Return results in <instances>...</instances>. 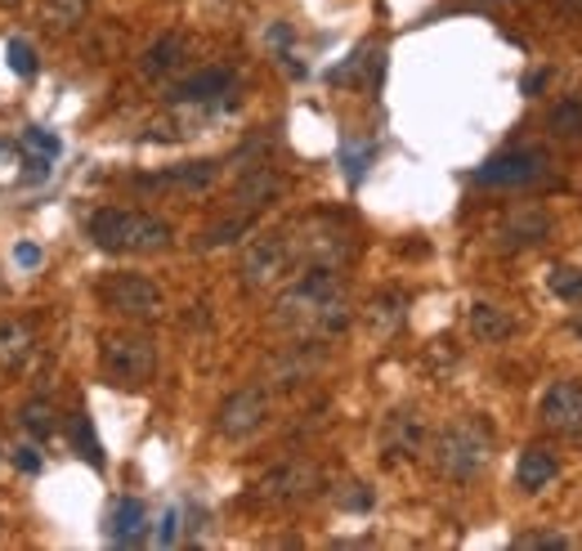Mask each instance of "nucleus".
I'll use <instances>...</instances> for the list:
<instances>
[{
	"label": "nucleus",
	"instance_id": "f257e3e1",
	"mask_svg": "<svg viewBox=\"0 0 582 551\" xmlns=\"http://www.w3.org/2000/svg\"><path fill=\"white\" fill-rule=\"evenodd\" d=\"M274 318L287 333L305 337V341H336L349 323H355V305H349L345 278L331 265H305V274L296 283L283 287Z\"/></svg>",
	"mask_w": 582,
	"mask_h": 551
},
{
	"label": "nucleus",
	"instance_id": "f03ea898",
	"mask_svg": "<svg viewBox=\"0 0 582 551\" xmlns=\"http://www.w3.org/2000/svg\"><path fill=\"white\" fill-rule=\"evenodd\" d=\"M175 229L153 211H126V206H108L90 215V243L112 256H153L166 252Z\"/></svg>",
	"mask_w": 582,
	"mask_h": 551
},
{
	"label": "nucleus",
	"instance_id": "7ed1b4c3",
	"mask_svg": "<svg viewBox=\"0 0 582 551\" xmlns=\"http://www.w3.org/2000/svg\"><path fill=\"white\" fill-rule=\"evenodd\" d=\"M493 458V426L484 417H461V421H448L435 445H430V462L443 480H476Z\"/></svg>",
	"mask_w": 582,
	"mask_h": 551
},
{
	"label": "nucleus",
	"instance_id": "20e7f679",
	"mask_svg": "<svg viewBox=\"0 0 582 551\" xmlns=\"http://www.w3.org/2000/svg\"><path fill=\"white\" fill-rule=\"evenodd\" d=\"M99 364H103V377L112 386L135 390V386L153 381V373H157V346L144 333H112V337H103Z\"/></svg>",
	"mask_w": 582,
	"mask_h": 551
},
{
	"label": "nucleus",
	"instance_id": "39448f33",
	"mask_svg": "<svg viewBox=\"0 0 582 551\" xmlns=\"http://www.w3.org/2000/svg\"><path fill=\"white\" fill-rule=\"evenodd\" d=\"M287 234H292V247H296V265L340 269L349 256H355V238H349V229L331 215H309V220H300V225H292Z\"/></svg>",
	"mask_w": 582,
	"mask_h": 551
},
{
	"label": "nucleus",
	"instance_id": "423d86ee",
	"mask_svg": "<svg viewBox=\"0 0 582 551\" xmlns=\"http://www.w3.org/2000/svg\"><path fill=\"white\" fill-rule=\"evenodd\" d=\"M99 300L116 314V318H131V323H153L166 314V292L144 278V274H112L99 287Z\"/></svg>",
	"mask_w": 582,
	"mask_h": 551
},
{
	"label": "nucleus",
	"instance_id": "0eeeda50",
	"mask_svg": "<svg viewBox=\"0 0 582 551\" xmlns=\"http://www.w3.org/2000/svg\"><path fill=\"white\" fill-rule=\"evenodd\" d=\"M318 467L314 462H305V458H292V462H283V467H274V471H265L261 480H256V489H252V502L256 507H296V502H305V498H314L318 493Z\"/></svg>",
	"mask_w": 582,
	"mask_h": 551
},
{
	"label": "nucleus",
	"instance_id": "6e6552de",
	"mask_svg": "<svg viewBox=\"0 0 582 551\" xmlns=\"http://www.w3.org/2000/svg\"><path fill=\"white\" fill-rule=\"evenodd\" d=\"M292 269H296L292 234H287V229H274V234L252 238V247L243 252V269H238V274H243L247 287H269V283H283Z\"/></svg>",
	"mask_w": 582,
	"mask_h": 551
},
{
	"label": "nucleus",
	"instance_id": "1a4fd4ad",
	"mask_svg": "<svg viewBox=\"0 0 582 551\" xmlns=\"http://www.w3.org/2000/svg\"><path fill=\"white\" fill-rule=\"evenodd\" d=\"M274 412V399L265 386H243V390H233L219 408H215V430L224 439H252Z\"/></svg>",
	"mask_w": 582,
	"mask_h": 551
},
{
	"label": "nucleus",
	"instance_id": "9d476101",
	"mask_svg": "<svg viewBox=\"0 0 582 551\" xmlns=\"http://www.w3.org/2000/svg\"><path fill=\"white\" fill-rule=\"evenodd\" d=\"M551 171V153L542 149H511V153H498L493 162H484L476 171V184L484 188H520V184H533Z\"/></svg>",
	"mask_w": 582,
	"mask_h": 551
},
{
	"label": "nucleus",
	"instance_id": "9b49d317",
	"mask_svg": "<svg viewBox=\"0 0 582 551\" xmlns=\"http://www.w3.org/2000/svg\"><path fill=\"white\" fill-rule=\"evenodd\" d=\"M551 211L538 206V202H524L515 211H507L498 220V229H493V243L498 252H529V247H542L551 238Z\"/></svg>",
	"mask_w": 582,
	"mask_h": 551
},
{
	"label": "nucleus",
	"instance_id": "f8f14e48",
	"mask_svg": "<svg viewBox=\"0 0 582 551\" xmlns=\"http://www.w3.org/2000/svg\"><path fill=\"white\" fill-rule=\"evenodd\" d=\"M538 421H542L551 435L582 439V381H578V377H560V381H551V386L542 390Z\"/></svg>",
	"mask_w": 582,
	"mask_h": 551
},
{
	"label": "nucleus",
	"instance_id": "ddd939ff",
	"mask_svg": "<svg viewBox=\"0 0 582 551\" xmlns=\"http://www.w3.org/2000/svg\"><path fill=\"white\" fill-rule=\"evenodd\" d=\"M421 453H426V421H421V412H412V408L390 412L381 421V458L390 467H399V462H417Z\"/></svg>",
	"mask_w": 582,
	"mask_h": 551
},
{
	"label": "nucleus",
	"instance_id": "4468645a",
	"mask_svg": "<svg viewBox=\"0 0 582 551\" xmlns=\"http://www.w3.org/2000/svg\"><path fill=\"white\" fill-rule=\"evenodd\" d=\"M318 364H323V341H305V337H296V346H287V350L274 359L269 381L283 386V390H296L300 381H309V377L318 373Z\"/></svg>",
	"mask_w": 582,
	"mask_h": 551
},
{
	"label": "nucleus",
	"instance_id": "2eb2a0df",
	"mask_svg": "<svg viewBox=\"0 0 582 551\" xmlns=\"http://www.w3.org/2000/svg\"><path fill=\"white\" fill-rule=\"evenodd\" d=\"M219 166L215 162H184V166H171V171H157V175H140L135 184L140 188H162V193H206L215 184Z\"/></svg>",
	"mask_w": 582,
	"mask_h": 551
},
{
	"label": "nucleus",
	"instance_id": "dca6fc26",
	"mask_svg": "<svg viewBox=\"0 0 582 551\" xmlns=\"http://www.w3.org/2000/svg\"><path fill=\"white\" fill-rule=\"evenodd\" d=\"M224 94H233V72L228 68H202V72L175 81L166 99L171 103H211V99H224Z\"/></svg>",
	"mask_w": 582,
	"mask_h": 551
},
{
	"label": "nucleus",
	"instance_id": "f3484780",
	"mask_svg": "<svg viewBox=\"0 0 582 551\" xmlns=\"http://www.w3.org/2000/svg\"><path fill=\"white\" fill-rule=\"evenodd\" d=\"M184 59H188V41L175 37V32H166V37H157V41L140 54V76H144V81H166V76H175V72L184 68Z\"/></svg>",
	"mask_w": 582,
	"mask_h": 551
},
{
	"label": "nucleus",
	"instance_id": "a211bd4d",
	"mask_svg": "<svg viewBox=\"0 0 582 551\" xmlns=\"http://www.w3.org/2000/svg\"><path fill=\"white\" fill-rule=\"evenodd\" d=\"M32 350H37V333H32V323H23V318L0 323V373H6V377L23 373V368H28V359H32Z\"/></svg>",
	"mask_w": 582,
	"mask_h": 551
},
{
	"label": "nucleus",
	"instance_id": "6ab92c4d",
	"mask_svg": "<svg viewBox=\"0 0 582 551\" xmlns=\"http://www.w3.org/2000/svg\"><path fill=\"white\" fill-rule=\"evenodd\" d=\"M555 476H560V462H555V453L542 449V445H529V449L515 458V484H520L524 493L547 489Z\"/></svg>",
	"mask_w": 582,
	"mask_h": 551
},
{
	"label": "nucleus",
	"instance_id": "aec40b11",
	"mask_svg": "<svg viewBox=\"0 0 582 551\" xmlns=\"http://www.w3.org/2000/svg\"><path fill=\"white\" fill-rule=\"evenodd\" d=\"M283 193V175L278 171H269V166H256V171H247L243 180H238V188H233V202H238L243 211H261V206H269L274 197Z\"/></svg>",
	"mask_w": 582,
	"mask_h": 551
},
{
	"label": "nucleus",
	"instance_id": "412c9836",
	"mask_svg": "<svg viewBox=\"0 0 582 551\" xmlns=\"http://www.w3.org/2000/svg\"><path fill=\"white\" fill-rule=\"evenodd\" d=\"M471 333L484 341V346H498V341H511L515 337V318L511 309L493 305V300H476L471 305Z\"/></svg>",
	"mask_w": 582,
	"mask_h": 551
},
{
	"label": "nucleus",
	"instance_id": "4be33fe9",
	"mask_svg": "<svg viewBox=\"0 0 582 551\" xmlns=\"http://www.w3.org/2000/svg\"><path fill=\"white\" fill-rule=\"evenodd\" d=\"M144 502L140 498H122L112 507V520H108V538L116 542V547H135V542H144Z\"/></svg>",
	"mask_w": 582,
	"mask_h": 551
},
{
	"label": "nucleus",
	"instance_id": "5701e85b",
	"mask_svg": "<svg viewBox=\"0 0 582 551\" xmlns=\"http://www.w3.org/2000/svg\"><path fill=\"white\" fill-rule=\"evenodd\" d=\"M90 6H94V0H45V6H41V28L50 37H68V32H76L85 23Z\"/></svg>",
	"mask_w": 582,
	"mask_h": 551
},
{
	"label": "nucleus",
	"instance_id": "b1692460",
	"mask_svg": "<svg viewBox=\"0 0 582 551\" xmlns=\"http://www.w3.org/2000/svg\"><path fill=\"white\" fill-rule=\"evenodd\" d=\"M404 305H408V300H404L399 292H381V296L368 305V323H372L377 337H390L395 327L404 323Z\"/></svg>",
	"mask_w": 582,
	"mask_h": 551
},
{
	"label": "nucleus",
	"instance_id": "393cba45",
	"mask_svg": "<svg viewBox=\"0 0 582 551\" xmlns=\"http://www.w3.org/2000/svg\"><path fill=\"white\" fill-rule=\"evenodd\" d=\"M547 131L560 140H582V99H560L547 113Z\"/></svg>",
	"mask_w": 582,
	"mask_h": 551
},
{
	"label": "nucleus",
	"instance_id": "a878e982",
	"mask_svg": "<svg viewBox=\"0 0 582 551\" xmlns=\"http://www.w3.org/2000/svg\"><path fill=\"white\" fill-rule=\"evenodd\" d=\"M247 229H252V211H238V215L219 220V225H211V229L202 234V247H228V243H238Z\"/></svg>",
	"mask_w": 582,
	"mask_h": 551
},
{
	"label": "nucleus",
	"instance_id": "bb28decb",
	"mask_svg": "<svg viewBox=\"0 0 582 551\" xmlns=\"http://www.w3.org/2000/svg\"><path fill=\"white\" fill-rule=\"evenodd\" d=\"M547 283H551V292H555L560 300H569V305L582 300V269H573V265H555V269L547 274Z\"/></svg>",
	"mask_w": 582,
	"mask_h": 551
},
{
	"label": "nucleus",
	"instance_id": "cd10ccee",
	"mask_svg": "<svg viewBox=\"0 0 582 551\" xmlns=\"http://www.w3.org/2000/svg\"><path fill=\"white\" fill-rule=\"evenodd\" d=\"M23 426L37 435V439H50L54 435V408L45 399H28L23 404Z\"/></svg>",
	"mask_w": 582,
	"mask_h": 551
},
{
	"label": "nucleus",
	"instance_id": "c85d7f7f",
	"mask_svg": "<svg viewBox=\"0 0 582 551\" xmlns=\"http://www.w3.org/2000/svg\"><path fill=\"white\" fill-rule=\"evenodd\" d=\"M72 439H76V449H81V458H85L90 467H103V449H99V439H94V430H90V417H76V421H72Z\"/></svg>",
	"mask_w": 582,
	"mask_h": 551
},
{
	"label": "nucleus",
	"instance_id": "c756f323",
	"mask_svg": "<svg viewBox=\"0 0 582 551\" xmlns=\"http://www.w3.org/2000/svg\"><path fill=\"white\" fill-rule=\"evenodd\" d=\"M340 511H372V489L368 484H345V493H336Z\"/></svg>",
	"mask_w": 582,
	"mask_h": 551
},
{
	"label": "nucleus",
	"instance_id": "7c9ffc66",
	"mask_svg": "<svg viewBox=\"0 0 582 551\" xmlns=\"http://www.w3.org/2000/svg\"><path fill=\"white\" fill-rule=\"evenodd\" d=\"M10 68L19 76H37V50L28 41H10Z\"/></svg>",
	"mask_w": 582,
	"mask_h": 551
},
{
	"label": "nucleus",
	"instance_id": "2f4dec72",
	"mask_svg": "<svg viewBox=\"0 0 582 551\" xmlns=\"http://www.w3.org/2000/svg\"><path fill=\"white\" fill-rule=\"evenodd\" d=\"M23 144H28V149H37V153H41V157H50V162L59 157V140H54V135H45L41 126L23 131Z\"/></svg>",
	"mask_w": 582,
	"mask_h": 551
},
{
	"label": "nucleus",
	"instance_id": "473e14b6",
	"mask_svg": "<svg viewBox=\"0 0 582 551\" xmlns=\"http://www.w3.org/2000/svg\"><path fill=\"white\" fill-rule=\"evenodd\" d=\"M515 547H569V538H560V533H524V538H515Z\"/></svg>",
	"mask_w": 582,
	"mask_h": 551
},
{
	"label": "nucleus",
	"instance_id": "72a5a7b5",
	"mask_svg": "<svg viewBox=\"0 0 582 551\" xmlns=\"http://www.w3.org/2000/svg\"><path fill=\"white\" fill-rule=\"evenodd\" d=\"M551 14L569 19V23H582V0H551Z\"/></svg>",
	"mask_w": 582,
	"mask_h": 551
},
{
	"label": "nucleus",
	"instance_id": "f704fd0d",
	"mask_svg": "<svg viewBox=\"0 0 582 551\" xmlns=\"http://www.w3.org/2000/svg\"><path fill=\"white\" fill-rule=\"evenodd\" d=\"M14 462H19V471H28V476H37V471H41V453H37L32 445H23V449L14 453Z\"/></svg>",
	"mask_w": 582,
	"mask_h": 551
},
{
	"label": "nucleus",
	"instance_id": "c9c22d12",
	"mask_svg": "<svg viewBox=\"0 0 582 551\" xmlns=\"http://www.w3.org/2000/svg\"><path fill=\"white\" fill-rule=\"evenodd\" d=\"M180 538V511H166V520H162V533H157V542H175Z\"/></svg>",
	"mask_w": 582,
	"mask_h": 551
},
{
	"label": "nucleus",
	"instance_id": "e433bc0d",
	"mask_svg": "<svg viewBox=\"0 0 582 551\" xmlns=\"http://www.w3.org/2000/svg\"><path fill=\"white\" fill-rule=\"evenodd\" d=\"M14 261H19V265H28V269H32V265H41V247L23 243V247H14Z\"/></svg>",
	"mask_w": 582,
	"mask_h": 551
},
{
	"label": "nucleus",
	"instance_id": "4c0bfd02",
	"mask_svg": "<svg viewBox=\"0 0 582 551\" xmlns=\"http://www.w3.org/2000/svg\"><path fill=\"white\" fill-rule=\"evenodd\" d=\"M23 6V0H0V10H19Z\"/></svg>",
	"mask_w": 582,
	"mask_h": 551
},
{
	"label": "nucleus",
	"instance_id": "58836bf2",
	"mask_svg": "<svg viewBox=\"0 0 582 551\" xmlns=\"http://www.w3.org/2000/svg\"><path fill=\"white\" fill-rule=\"evenodd\" d=\"M573 337H578V341H582V314H578V318H573Z\"/></svg>",
	"mask_w": 582,
	"mask_h": 551
}]
</instances>
